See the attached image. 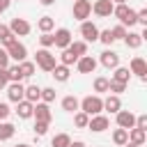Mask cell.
I'll use <instances>...</instances> for the list:
<instances>
[{"label":"cell","instance_id":"obj_17","mask_svg":"<svg viewBox=\"0 0 147 147\" xmlns=\"http://www.w3.org/2000/svg\"><path fill=\"white\" fill-rule=\"evenodd\" d=\"M122 108V99H119V94H108L106 99H103V110H108V113H117Z\"/></svg>","mask_w":147,"mask_h":147},{"label":"cell","instance_id":"obj_2","mask_svg":"<svg viewBox=\"0 0 147 147\" xmlns=\"http://www.w3.org/2000/svg\"><path fill=\"white\" fill-rule=\"evenodd\" d=\"M34 64L41 69V71H53V67L57 64V60H55V55L48 51V48H39L37 53H34Z\"/></svg>","mask_w":147,"mask_h":147},{"label":"cell","instance_id":"obj_15","mask_svg":"<svg viewBox=\"0 0 147 147\" xmlns=\"http://www.w3.org/2000/svg\"><path fill=\"white\" fill-rule=\"evenodd\" d=\"M113 2L110 0H94V5H92V11H94V16H99V18H108V16H113Z\"/></svg>","mask_w":147,"mask_h":147},{"label":"cell","instance_id":"obj_48","mask_svg":"<svg viewBox=\"0 0 147 147\" xmlns=\"http://www.w3.org/2000/svg\"><path fill=\"white\" fill-rule=\"evenodd\" d=\"M44 7H51V5H55V0H39Z\"/></svg>","mask_w":147,"mask_h":147},{"label":"cell","instance_id":"obj_8","mask_svg":"<svg viewBox=\"0 0 147 147\" xmlns=\"http://www.w3.org/2000/svg\"><path fill=\"white\" fill-rule=\"evenodd\" d=\"M87 129H90V131H94V133H103L106 129H110V119H108L103 113L92 115V117H90V122H87Z\"/></svg>","mask_w":147,"mask_h":147},{"label":"cell","instance_id":"obj_27","mask_svg":"<svg viewBox=\"0 0 147 147\" xmlns=\"http://www.w3.org/2000/svg\"><path fill=\"white\" fill-rule=\"evenodd\" d=\"M113 71H115V74H113V80H119V83H126V85H129V80H131L129 67H115Z\"/></svg>","mask_w":147,"mask_h":147},{"label":"cell","instance_id":"obj_10","mask_svg":"<svg viewBox=\"0 0 147 147\" xmlns=\"http://www.w3.org/2000/svg\"><path fill=\"white\" fill-rule=\"evenodd\" d=\"M115 122H117L119 129H126V131H129V129L136 126V115H133L131 110H122V108H119V110L115 113Z\"/></svg>","mask_w":147,"mask_h":147},{"label":"cell","instance_id":"obj_9","mask_svg":"<svg viewBox=\"0 0 147 147\" xmlns=\"http://www.w3.org/2000/svg\"><path fill=\"white\" fill-rule=\"evenodd\" d=\"M71 41H74L71 30H67V28H57V30L53 32V46H57L60 51H62V48H67Z\"/></svg>","mask_w":147,"mask_h":147},{"label":"cell","instance_id":"obj_49","mask_svg":"<svg viewBox=\"0 0 147 147\" xmlns=\"http://www.w3.org/2000/svg\"><path fill=\"white\" fill-rule=\"evenodd\" d=\"M122 147H140V145H133V142H126V145H122Z\"/></svg>","mask_w":147,"mask_h":147},{"label":"cell","instance_id":"obj_35","mask_svg":"<svg viewBox=\"0 0 147 147\" xmlns=\"http://www.w3.org/2000/svg\"><path fill=\"white\" fill-rule=\"evenodd\" d=\"M108 92L110 94H122V92H126V83H119V80H108Z\"/></svg>","mask_w":147,"mask_h":147},{"label":"cell","instance_id":"obj_39","mask_svg":"<svg viewBox=\"0 0 147 147\" xmlns=\"http://www.w3.org/2000/svg\"><path fill=\"white\" fill-rule=\"evenodd\" d=\"M39 46H41V48H51V46H53V32H41Z\"/></svg>","mask_w":147,"mask_h":147},{"label":"cell","instance_id":"obj_38","mask_svg":"<svg viewBox=\"0 0 147 147\" xmlns=\"http://www.w3.org/2000/svg\"><path fill=\"white\" fill-rule=\"evenodd\" d=\"M41 101L44 103L55 101V87H41Z\"/></svg>","mask_w":147,"mask_h":147},{"label":"cell","instance_id":"obj_5","mask_svg":"<svg viewBox=\"0 0 147 147\" xmlns=\"http://www.w3.org/2000/svg\"><path fill=\"white\" fill-rule=\"evenodd\" d=\"M129 71H131V76H138L142 83H147V62H145V57L136 55L129 64Z\"/></svg>","mask_w":147,"mask_h":147},{"label":"cell","instance_id":"obj_43","mask_svg":"<svg viewBox=\"0 0 147 147\" xmlns=\"http://www.w3.org/2000/svg\"><path fill=\"white\" fill-rule=\"evenodd\" d=\"M136 126L147 131V115H145V113H142V115H136Z\"/></svg>","mask_w":147,"mask_h":147},{"label":"cell","instance_id":"obj_32","mask_svg":"<svg viewBox=\"0 0 147 147\" xmlns=\"http://www.w3.org/2000/svg\"><path fill=\"white\" fill-rule=\"evenodd\" d=\"M108 80H110V78H106V76H96V78H94V92H96V94L108 92Z\"/></svg>","mask_w":147,"mask_h":147},{"label":"cell","instance_id":"obj_18","mask_svg":"<svg viewBox=\"0 0 147 147\" xmlns=\"http://www.w3.org/2000/svg\"><path fill=\"white\" fill-rule=\"evenodd\" d=\"M32 108H34V103H30V101L23 99V101L16 103V110H14V113L18 115V119H30V117H32Z\"/></svg>","mask_w":147,"mask_h":147},{"label":"cell","instance_id":"obj_28","mask_svg":"<svg viewBox=\"0 0 147 147\" xmlns=\"http://www.w3.org/2000/svg\"><path fill=\"white\" fill-rule=\"evenodd\" d=\"M14 39H16V37H14V32L9 30V25L0 23V44H2V48H5V46H9Z\"/></svg>","mask_w":147,"mask_h":147},{"label":"cell","instance_id":"obj_26","mask_svg":"<svg viewBox=\"0 0 147 147\" xmlns=\"http://www.w3.org/2000/svg\"><path fill=\"white\" fill-rule=\"evenodd\" d=\"M7 78H9V83H23V80H25L23 74H21V69H18V62L7 67Z\"/></svg>","mask_w":147,"mask_h":147},{"label":"cell","instance_id":"obj_16","mask_svg":"<svg viewBox=\"0 0 147 147\" xmlns=\"http://www.w3.org/2000/svg\"><path fill=\"white\" fill-rule=\"evenodd\" d=\"M51 76L57 80V83H67L69 80V76H71V67H67V64H55L53 67V71H51Z\"/></svg>","mask_w":147,"mask_h":147},{"label":"cell","instance_id":"obj_44","mask_svg":"<svg viewBox=\"0 0 147 147\" xmlns=\"http://www.w3.org/2000/svg\"><path fill=\"white\" fill-rule=\"evenodd\" d=\"M9 85V78H7V69H0V92Z\"/></svg>","mask_w":147,"mask_h":147},{"label":"cell","instance_id":"obj_47","mask_svg":"<svg viewBox=\"0 0 147 147\" xmlns=\"http://www.w3.org/2000/svg\"><path fill=\"white\" fill-rule=\"evenodd\" d=\"M69 147H87V145H85L83 140H71V142H69Z\"/></svg>","mask_w":147,"mask_h":147},{"label":"cell","instance_id":"obj_36","mask_svg":"<svg viewBox=\"0 0 147 147\" xmlns=\"http://www.w3.org/2000/svg\"><path fill=\"white\" fill-rule=\"evenodd\" d=\"M96 41H101L103 46H110V44H115V39H113V32H110V28L108 30H99V39Z\"/></svg>","mask_w":147,"mask_h":147},{"label":"cell","instance_id":"obj_29","mask_svg":"<svg viewBox=\"0 0 147 147\" xmlns=\"http://www.w3.org/2000/svg\"><path fill=\"white\" fill-rule=\"evenodd\" d=\"M113 142H115L117 147L126 145V142H129V131H126V129H119V126H117V129L113 131Z\"/></svg>","mask_w":147,"mask_h":147},{"label":"cell","instance_id":"obj_30","mask_svg":"<svg viewBox=\"0 0 147 147\" xmlns=\"http://www.w3.org/2000/svg\"><path fill=\"white\" fill-rule=\"evenodd\" d=\"M69 142H71L69 133H55L51 138V147H69Z\"/></svg>","mask_w":147,"mask_h":147},{"label":"cell","instance_id":"obj_11","mask_svg":"<svg viewBox=\"0 0 147 147\" xmlns=\"http://www.w3.org/2000/svg\"><path fill=\"white\" fill-rule=\"evenodd\" d=\"M80 37L83 41H96L99 39V28L92 23V21H80Z\"/></svg>","mask_w":147,"mask_h":147},{"label":"cell","instance_id":"obj_31","mask_svg":"<svg viewBox=\"0 0 147 147\" xmlns=\"http://www.w3.org/2000/svg\"><path fill=\"white\" fill-rule=\"evenodd\" d=\"M18 69H21L23 78H32V76H34L37 64H34V62H30V60H23V62H18Z\"/></svg>","mask_w":147,"mask_h":147},{"label":"cell","instance_id":"obj_51","mask_svg":"<svg viewBox=\"0 0 147 147\" xmlns=\"http://www.w3.org/2000/svg\"><path fill=\"white\" fill-rule=\"evenodd\" d=\"M14 147H30V145H25V142H18V145H14Z\"/></svg>","mask_w":147,"mask_h":147},{"label":"cell","instance_id":"obj_45","mask_svg":"<svg viewBox=\"0 0 147 147\" xmlns=\"http://www.w3.org/2000/svg\"><path fill=\"white\" fill-rule=\"evenodd\" d=\"M9 113H11V110H9V106H7L5 101H0V122H2V119H7V117H9Z\"/></svg>","mask_w":147,"mask_h":147},{"label":"cell","instance_id":"obj_23","mask_svg":"<svg viewBox=\"0 0 147 147\" xmlns=\"http://www.w3.org/2000/svg\"><path fill=\"white\" fill-rule=\"evenodd\" d=\"M124 44H126V48H131V51L140 48V44H142V37H140V32H126V37H124Z\"/></svg>","mask_w":147,"mask_h":147},{"label":"cell","instance_id":"obj_37","mask_svg":"<svg viewBox=\"0 0 147 147\" xmlns=\"http://www.w3.org/2000/svg\"><path fill=\"white\" fill-rule=\"evenodd\" d=\"M110 32H113V39H115V41H117V39H124V37H126V32H129V30H126V28H124V25H122V23H117V25H115V28H110Z\"/></svg>","mask_w":147,"mask_h":147},{"label":"cell","instance_id":"obj_33","mask_svg":"<svg viewBox=\"0 0 147 147\" xmlns=\"http://www.w3.org/2000/svg\"><path fill=\"white\" fill-rule=\"evenodd\" d=\"M87 122H90V115H85L83 110H76L74 113V124L78 129H87Z\"/></svg>","mask_w":147,"mask_h":147},{"label":"cell","instance_id":"obj_22","mask_svg":"<svg viewBox=\"0 0 147 147\" xmlns=\"http://www.w3.org/2000/svg\"><path fill=\"white\" fill-rule=\"evenodd\" d=\"M25 101H30V103L41 101V87L39 85H25Z\"/></svg>","mask_w":147,"mask_h":147},{"label":"cell","instance_id":"obj_24","mask_svg":"<svg viewBox=\"0 0 147 147\" xmlns=\"http://www.w3.org/2000/svg\"><path fill=\"white\" fill-rule=\"evenodd\" d=\"M37 28H39V32H53L55 30V18L53 16H41L37 21Z\"/></svg>","mask_w":147,"mask_h":147},{"label":"cell","instance_id":"obj_34","mask_svg":"<svg viewBox=\"0 0 147 147\" xmlns=\"http://www.w3.org/2000/svg\"><path fill=\"white\" fill-rule=\"evenodd\" d=\"M76 55L71 53V51H67V48H62V53H60V64H67V67H71V64H76Z\"/></svg>","mask_w":147,"mask_h":147},{"label":"cell","instance_id":"obj_21","mask_svg":"<svg viewBox=\"0 0 147 147\" xmlns=\"http://www.w3.org/2000/svg\"><path fill=\"white\" fill-rule=\"evenodd\" d=\"M60 106H62V110H64V113H71V115H74V113L78 110L80 101H78V99H76L74 94H69V96H64V99L60 101Z\"/></svg>","mask_w":147,"mask_h":147},{"label":"cell","instance_id":"obj_7","mask_svg":"<svg viewBox=\"0 0 147 147\" xmlns=\"http://www.w3.org/2000/svg\"><path fill=\"white\" fill-rule=\"evenodd\" d=\"M32 117H34V122H46V124H51V119H53V113H51L48 103H44V101H37V103H34V108H32Z\"/></svg>","mask_w":147,"mask_h":147},{"label":"cell","instance_id":"obj_25","mask_svg":"<svg viewBox=\"0 0 147 147\" xmlns=\"http://www.w3.org/2000/svg\"><path fill=\"white\" fill-rule=\"evenodd\" d=\"M67 51H71L76 57H80V55H87V41H71L69 46H67Z\"/></svg>","mask_w":147,"mask_h":147},{"label":"cell","instance_id":"obj_52","mask_svg":"<svg viewBox=\"0 0 147 147\" xmlns=\"http://www.w3.org/2000/svg\"><path fill=\"white\" fill-rule=\"evenodd\" d=\"M11 2H14V0H11ZM16 2H18V0H16Z\"/></svg>","mask_w":147,"mask_h":147},{"label":"cell","instance_id":"obj_14","mask_svg":"<svg viewBox=\"0 0 147 147\" xmlns=\"http://www.w3.org/2000/svg\"><path fill=\"white\" fill-rule=\"evenodd\" d=\"M5 90H7V99L11 103H18V101L25 99V85L23 83H9Z\"/></svg>","mask_w":147,"mask_h":147},{"label":"cell","instance_id":"obj_50","mask_svg":"<svg viewBox=\"0 0 147 147\" xmlns=\"http://www.w3.org/2000/svg\"><path fill=\"white\" fill-rule=\"evenodd\" d=\"M113 5H122V2H126V0H110Z\"/></svg>","mask_w":147,"mask_h":147},{"label":"cell","instance_id":"obj_13","mask_svg":"<svg viewBox=\"0 0 147 147\" xmlns=\"http://www.w3.org/2000/svg\"><path fill=\"white\" fill-rule=\"evenodd\" d=\"M96 60L92 57V55H80L78 60H76V69H78V74H94L96 71Z\"/></svg>","mask_w":147,"mask_h":147},{"label":"cell","instance_id":"obj_4","mask_svg":"<svg viewBox=\"0 0 147 147\" xmlns=\"http://www.w3.org/2000/svg\"><path fill=\"white\" fill-rule=\"evenodd\" d=\"M76 21H87L92 14V2L90 0H74V9H71Z\"/></svg>","mask_w":147,"mask_h":147},{"label":"cell","instance_id":"obj_3","mask_svg":"<svg viewBox=\"0 0 147 147\" xmlns=\"http://www.w3.org/2000/svg\"><path fill=\"white\" fill-rule=\"evenodd\" d=\"M5 51H7L9 60H14V62H23V60L28 57V48H25V44H21L18 39H14L9 46H5Z\"/></svg>","mask_w":147,"mask_h":147},{"label":"cell","instance_id":"obj_19","mask_svg":"<svg viewBox=\"0 0 147 147\" xmlns=\"http://www.w3.org/2000/svg\"><path fill=\"white\" fill-rule=\"evenodd\" d=\"M145 140H147V131L145 129H138V126H133V129H129V142H133V145H145Z\"/></svg>","mask_w":147,"mask_h":147},{"label":"cell","instance_id":"obj_40","mask_svg":"<svg viewBox=\"0 0 147 147\" xmlns=\"http://www.w3.org/2000/svg\"><path fill=\"white\" fill-rule=\"evenodd\" d=\"M46 133H48V124H46V122H34V136L41 138V136H46Z\"/></svg>","mask_w":147,"mask_h":147},{"label":"cell","instance_id":"obj_42","mask_svg":"<svg viewBox=\"0 0 147 147\" xmlns=\"http://www.w3.org/2000/svg\"><path fill=\"white\" fill-rule=\"evenodd\" d=\"M136 21H138L142 28H147V9H140V11H136Z\"/></svg>","mask_w":147,"mask_h":147},{"label":"cell","instance_id":"obj_20","mask_svg":"<svg viewBox=\"0 0 147 147\" xmlns=\"http://www.w3.org/2000/svg\"><path fill=\"white\" fill-rule=\"evenodd\" d=\"M14 133H16V126H14L11 122L2 119V122H0V142H5V140H11V138H14Z\"/></svg>","mask_w":147,"mask_h":147},{"label":"cell","instance_id":"obj_1","mask_svg":"<svg viewBox=\"0 0 147 147\" xmlns=\"http://www.w3.org/2000/svg\"><path fill=\"white\" fill-rule=\"evenodd\" d=\"M78 110H83V113L90 115V117L103 113V99H101V94H87V96H83Z\"/></svg>","mask_w":147,"mask_h":147},{"label":"cell","instance_id":"obj_46","mask_svg":"<svg viewBox=\"0 0 147 147\" xmlns=\"http://www.w3.org/2000/svg\"><path fill=\"white\" fill-rule=\"evenodd\" d=\"M11 5V0H0V14L2 11H7V7Z\"/></svg>","mask_w":147,"mask_h":147},{"label":"cell","instance_id":"obj_12","mask_svg":"<svg viewBox=\"0 0 147 147\" xmlns=\"http://www.w3.org/2000/svg\"><path fill=\"white\" fill-rule=\"evenodd\" d=\"M99 64L106 67V69H115V67H119V53H115L113 48H106V51L99 55Z\"/></svg>","mask_w":147,"mask_h":147},{"label":"cell","instance_id":"obj_6","mask_svg":"<svg viewBox=\"0 0 147 147\" xmlns=\"http://www.w3.org/2000/svg\"><path fill=\"white\" fill-rule=\"evenodd\" d=\"M9 30L14 32V37H28V34L32 32V25H30L25 18H18V16H16V18L9 21Z\"/></svg>","mask_w":147,"mask_h":147},{"label":"cell","instance_id":"obj_41","mask_svg":"<svg viewBox=\"0 0 147 147\" xmlns=\"http://www.w3.org/2000/svg\"><path fill=\"white\" fill-rule=\"evenodd\" d=\"M9 62H11V60H9L7 51H5L2 46H0V69H7V67H9Z\"/></svg>","mask_w":147,"mask_h":147}]
</instances>
